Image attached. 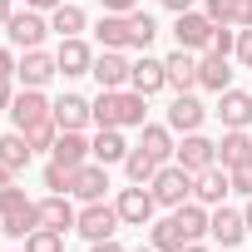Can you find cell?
I'll return each mask as SVG.
<instances>
[{
    "mask_svg": "<svg viewBox=\"0 0 252 252\" xmlns=\"http://www.w3.org/2000/svg\"><path fill=\"white\" fill-rule=\"evenodd\" d=\"M158 40V20L149 10H129V50H149Z\"/></svg>",
    "mask_w": 252,
    "mask_h": 252,
    "instance_id": "33",
    "label": "cell"
},
{
    "mask_svg": "<svg viewBox=\"0 0 252 252\" xmlns=\"http://www.w3.org/2000/svg\"><path fill=\"white\" fill-rule=\"evenodd\" d=\"M119 227H124V222H119V208L104 203V198H99V203H84V208H79V222H74V232H79L84 242H104V237H114Z\"/></svg>",
    "mask_w": 252,
    "mask_h": 252,
    "instance_id": "6",
    "label": "cell"
},
{
    "mask_svg": "<svg viewBox=\"0 0 252 252\" xmlns=\"http://www.w3.org/2000/svg\"><path fill=\"white\" fill-rule=\"evenodd\" d=\"M25 139H30V149H35V154H40V149H55L60 124H55V119H45V124H35V129H25Z\"/></svg>",
    "mask_w": 252,
    "mask_h": 252,
    "instance_id": "37",
    "label": "cell"
},
{
    "mask_svg": "<svg viewBox=\"0 0 252 252\" xmlns=\"http://www.w3.org/2000/svg\"><path fill=\"white\" fill-rule=\"evenodd\" d=\"M15 64H20L15 50H0V79H15Z\"/></svg>",
    "mask_w": 252,
    "mask_h": 252,
    "instance_id": "42",
    "label": "cell"
},
{
    "mask_svg": "<svg viewBox=\"0 0 252 252\" xmlns=\"http://www.w3.org/2000/svg\"><path fill=\"white\" fill-rule=\"evenodd\" d=\"M208 50H213V55H227V60H232V50H237V30H232V25H218V30H213V45H208Z\"/></svg>",
    "mask_w": 252,
    "mask_h": 252,
    "instance_id": "39",
    "label": "cell"
},
{
    "mask_svg": "<svg viewBox=\"0 0 252 252\" xmlns=\"http://www.w3.org/2000/svg\"><path fill=\"white\" fill-rule=\"evenodd\" d=\"M163 10H173V15H183V10H198V0H163Z\"/></svg>",
    "mask_w": 252,
    "mask_h": 252,
    "instance_id": "45",
    "label": "cell"
},
{
    "mask_svg": "<svg viewBox=\"0 0 252 252\" xmlns=\"http://www.w3.org/2000/svg\"><path fill=\"white\" fill-rule=\"evenodd\" d=\"M35 227H40V203L25 188H5V193H0V232L25 242Z\"/></svg>",
    "mask_w": 252,
    "mask_h": 252,
    "instance_id": "1",
    "label": "cell"
},
{
    "mask_svg": "<svg viewBox=\"0 0 252 252\" xmlns=\"http://www.w3.org/2000/svg\"><path fill=\"white\" fill-rule=\"evenodd\" d=\"M227 193H232V173H227L222 163H213V168L193 173V198H198L203 208H218V203H227Z\"/></svg>",
    "mask_w": 252,
    "mask_h": 252,
    "instance_id": "16",
    "label": "cell"
},
{
    "mask_svg": "<svg viewBox=\"0 0 252 252\" xmlns=\"http://www.w3.org/2000/svg\"><path fill=\"white\" fill-rule=\"evenodd\" d=\"M20 252H64V232H55V227H35V232L25 237Z\"/></svg>",
    "mask_w": 252,
    "mask_h": 252,
    "instance_id": "35",
    "label": "cell"
},
{
    "mask_svg": "<svg viewBox=\"0 0 252 252\" xmlns=\"http://www.w3.org/2000/svg\"><path fill=\"white\" fill-rule=\"evenodd\" d=\"M25 5H30V10H45V15H50L55 5H64V0H25Z\"/></svg>",
    "mask_w": 252,
    "mask_h": 252,
    "instance_id": "47",
    "label": "cell"
},
{
    "mask_svg": "<svg viewBox=\"0 0 252 252\" xmlns=\"http://www.w3.org/2000/svg\"><path fill=\"white\" fill-rule=\"evenodd\" d=\"M89 104H94V129H119V89H99Z\"/></svg>",
    "mask_w": 252,
    "mask_h": 252,
    "instance_id": "34",
    "label": "cell"
},
{
    "mask_svg": "<svg viewBox=\"0 0 252 252\" xmlns=\"http://www.w3.org/2000/svg\"><path fill=\"white\" fill-rule=\"evenodd\" d=\"M94 45L84 40V35H74V40H60V50H55V60H60V74L64 79H79V74H89L94 69Z\"/></svg>",
    "mask_w": 252,
    "mask_h": 252,
    "instance_id": "14",
    "label": "cell"
},
{
    "mask_svg": "<svg viewBox=\"0 0 252 252\" xmlns=\"http://www.w3.org/2000/svg\"><path fill=\"white\" fill-rule=\"evenodd\" d=\"M50 158H55V163H64V168L89 163V139H84V129H60V139H55Z\"/></svg>",
    "mask_w": 252,
    "mask_h": 252,
    "instance_id": "22",
    "label": "cell"
},
{
    "mask_svg": "<svg viewBox=\"0 0 252 252\" xmlns=\"http://www.w3.org/2000/svg\"><path fill=\"white\" fill-rule=\"evenodd\" d=\"M149 242H154L158 252H183V247H188V237H183V227H178V218H173V213L149 222Z\"/></svg>",
    "mask_w": 252,
    "mask_h": 252,
    "instance_id": "29",
    "label": "cell"
},
{
    "mask_svg": "<svg viewBox=\"0 0 252 252\" xmlns=\"http://www.w3.org/2000/svg\"><path fill=\"white\" fill-rule=\"evenodd\" d=\"M55 124H60V129H89V124H94V104H89L84 94L64 89V94L55 99Z\"/></svg>",
    "mask_w": 252,
    "mask_h": 252,
    "instance_id": "20",
    "label": "cell"
},
{
    "mask_svg": "<svg viewBox=\"0 0 252 252\" xmlns=\"http://www.w3.org/2000/svg\"><path fill=\"white\" fill-rule=\"evenodd\" d=\"M139 149H149L158 163H168L173 158V129H168V124H144V129H139Z\"/></svg>",
    "mask_w": 252,
    "mask_h": 252,
    "instance_id": "31",
    "label": "cell"
},
{
    "mask_svg": "<svg viewBox=\"0 0 252 252\" xmlns=\"http://www.w3.org/2000/svg\"><path fill=\"white\" fill-rule=\"evenodd\" d=\"M129 69H134V60L124 55V50H99L89 74H94L99 89H129Z\"/></svg>",
    "mask_w": 252,
    "mask_h": 252,
    "instance_id": "11",
    "label": "cell"
},
{
    "mask_svg": "<svg viewBox=\"0 0 252 252\" xmlns=\"http://www.w3.org/2000/svg\"><path fill=\"white\" fill-rule=\"evenodd\" d=\"M242 222H247V232H252V198H247V208H242Z\"/></svg>",
    "mask_w": 252,
    "mask_h": 252,
    "instance_id": "51",
    "label": "cell"
},
{
    "mask_svg": "<svg viewBox=\"0 0 252 252\" xmlns=\"http://www.w3.org/2000/svg\"><path fill=\"white\" fill-rule=\"evenodd\" d=\"M5 114H10L15 129L25 134V129H35V124L55 119V99H45V89H20V94H15V104H10Z\"/></svg>",
    "mask_w": 252,
    "mask_h": 252,
    "instance_id": "7",
    "label": "cell"
},
{
    "mask_svg": "<svg viewBox=\"0 0 252 252\" xmlns=\"http://www.w3.org/2000/svg\"><path fill=\"white\" fill-rule=\"evenodd\" d=\"M129 89H139V94H158V89H168V69H163V60H154L149 50L134 60V69H129Z\"/></svg>",
    "mask_w": 252,
    "mask_h": 252,
    "instance_id": "19",
    "label": "cell"
},
{
    "mask_svg": "<svg viewBox=\"0 0 252 252\" xmlns=\"http://www.w3.org/2000/svg\"><path fill=\"white\" fill-rule=\"evenodd\" d=\"M173 218H178V227H183L188 242H203V237H208V218H213V208H203L198 198H188V203L173 208Z\"/></svg>",
    "mask_w": 252,
    "mask_h": 252,
    "instance_id": "26",
    "label": "cell"
},
{
    "mask_svg": "<svg viewBox=\"0 0 252 252\" xmlns=\"http://www.w3.org/2000/svg\"><path fill=\"white\" fill-rule=\"evenodd\" d=\"M89 252H124L119 237H104V242H89Z\"/></svg>",
    "mask_w": 252,
    "mask_h": 252,
    "instance_id": "46",
    "label": "cell"
},
{
    "mask_svg": "<svg viewBox=\"0 0 252 252\" xmlns=\"http://www.w3.org/2000/svg\"><path fill=\"white\" fill-rule=\"evenodd\" d=\"M252 158V129H222V139H218V163L222 168H237V163H247Z\"/></svg>",
    "mask_w": 252,
    "mask_h": 252,
    "instance_id": "25",
    "label": "cell"
},
{
    "mask_svg": "<svg viewBox=\"0 0 252 252\" xmlns=\"http://www.w3.org/2000/svg\"><path fill=\"white\" fill-rule=\"evenodd\" d=\"M149 124V94L119 89V129H144Z\"/></svg>",
    "mask_w": 252,
    "mask_h": 252,
    "instance_id": "28",
    "label": "cell"
},
{
    "mask_svg": "<svg viewBox=\"0 0 252 252\" xmlns=\"http://www.w3.org/2000/svg\"><path fill=\"white\" fill-rule=\"evenodd\" d=\"M129 139H124V129H99L94 139H89V158H99V163H124L129 158Z\"/></svg>",
    "mask_w": 252,
    "mask_h": 252,
    "instance_id": "23",
    "label": "cell"
},
{
    "mask_svg": "<svg viewBox=\"0 0 252 252\" xmlns=\"http://www.w3.org/2000/svg\"><path fill=\"white\" fill-rule=\"evenodd\" d=\"M5 35H10L15 50H40L45 35H55V30H50V15H45V10H30V5H25V10H15V15L5 20Z\"/></svg>",
    "mask_w": 252,
    "mask_h": 252,
    "instance_id": "3",
    "label": "cell"
},
{
    "mask_svg": "<svg viewBox=\"0 0 252 252\" xmlns=\"http://www.w3.org/2000/svg\"><path fill=\"white\" fill-rule=\"evenodd\" d=\"M99 5H104L109 15H129V10H139V0H99Z\"/></svg>",
    "mask_w": 252,
    "mask_h": 252,
    "instance_id": "43",
    "label": "cell"
},
{
    "mask_svg": "<svg viewBox=\"0 0 252 252\" xmlns=\"http://www.w3.org/2000/svg\"><path fill=\"white\" fill-rule=\"evenodd\" d=\"M30 158H35V149H30V139L15 129V134H0V163H5L10 173H20V168H30Z\"/></svg>",
    "mask_w": 252,
    "mask_h": 252,
    "instance_id": "30",
    "label": "cell"
},
{
    "mask_svg": "<svg viewBox=\"0 0 252 252\" xmlns=\"http://www.w3.org/2000/svg\"><path fill=\"white\" fill-rule=\"evenodd\" d=\"M227 173H232V193L252 198V158H247V163H237V168H227Z\"/></svg>",
    "mask_w": 252,
    "mask_h": 252,
    "instance_id": "40",
    "label": "cell"
},
{
    "mask_svg": "<svg viewBox=\"0 0 252 252\" xmlns=\"http://www.w3.org/2000/svg\"><path fill=\"white\" fill-rule=\"evenodd\" d=\"M232 60H237L242 69H252V30H237V50H232Z\"/></svg>",
    "mask_w": 252,
    "mask_h": 252,
    "instance_id": "41",
    "label": "cell"
},
{
    "mask_svg": "<svg viewBox=\"0 0 252 252\" xmlns=\"http://www.w3.org/2000/svg\"><path fill=\"white\" fill-rule=\"evenodd\" d=\"M213 114L222 119V129H252V89H222Z\"/></svg>",
    "mask_w": 252,
    "mask_h": 252,
    "instance_id": "13",
    "label": "cell"
},
{
    "mask_svg": "<svg viewBox=\"0 0 252 252\" xmlns=\"http://www.w3.org/2000/svg\"><path fill=\"white\" fill-rule=\"evenodd\" d=\"M173 163H183L188 173L213 168V163H218V139H203V129H198V134H183L178 149H173Z\"/></svg>",
    "mask_w": 252,
    "mask_h": 252,
    "instance_id": "9",
    "label": "cell"
},
{
    "mask_svg": "<svg viewBox=\"0 0 252 252\" xmlns=\"http://www.w3.org/2000/svg\"><path fill=\"white\" fill-rule=\"evenodd\" d=\"M208 237H213L222 252L242 247V237H247V222H242V213H237V208H227V203H218V208H213V218H208Z\"/></svg>",
    "mask_w": 252,
    "mask_h": 252,
    "instance_id": "10",
    "label": "cell"
},
{
    "mask_svg": "<svg viewBox=\"0 0 252 252\" xmlns=\"http://www.w3.org/2000/svg\"><path fill=\"white\" fill-rule=\"evenodd\" d=\"M139 252H158V247H154V242H149V247H139Z\"/></svg>",
    "mask_w": 252,
    "mask_h": 252,
    "instance_id": "52",
    "label": "cell"
},
{
    "mask_svg": "<svg viewBox=\"0 0 252 252\" xmlns=\"http://www.w3.org/2000/svg\"><path fill=\"white\" fill-rule=\"evenodd\" d=\"M35 203H40V227L74 232V222H79V208L69 203V193H45V198H35Z\"/></svg>",
    "mask_w": 252,
    "mask_h": 252,
    "instance_id": "17",
    "label": "cell"
},
{
    "mask_svg": "<svg viewBox=\"0 0 252 252\" xmlns=\"http://www.w3.org/2000/svg\"><path fill=\"white\" fill-rule=\"evenodd\" d=\"M149 193H154V203H158V208H168V213H173L178 203H188V198H193V173H188L183 163H173V158H168V163L154 173Z\"/></svg>",
    "mask_w": 252,
    "mask_h": 252,
    "instance_id": "2",
    "label": "cell"
},
{
    "mask_svg": "<svg viewBox=\"0 0 252 252\" xmlns=\"http://www.w3.org/2000/svg\"><path fill=\"white\" fill-rule=\"evenodd\" d=\"M15 94H20V89H15V79H0V109H10V104H15Z\"/></svg>",
    "mask_w": 252,
    "mask_h": 252,
    "instance_id": "44",
    "label": "cell"
},
{
    "mask_svg": "<svg viewBox=\"0 0 252 252\" xmlns=\"http://www.w3.org/2000/svg\"><path fill=\"white\" fill-rule=\"evenodd\" d=\"M5 188H15V173H10L5 163H0V193H5Z\"/></svg>",
    "mask_w": 252,
    "mask_h": 252,
    "instance_id": "48",
    "label": "cell"
},
{
    "mask_svg": "<svg viewBox=\"0 0 252 252\" xmlns=\"http://www.w3.org/2000/svg\"><path fill=\"white\" fill-rule=\"evenodd\" d=\"M55 74H60V60H55L45 45H40V50H20V64H15L20 89H45Z\"/></svg>",
    "mask_w": 252,
    "mask_h": 252,
    "instance_id": "8",
    "label": "cell"
},
{
    "mask_svg": "<svg viewBox=\"0 0 252 252\" xmlns=\"http://www.w3.org/2000/svg\"><path fill=\"white\" fill-rule=\"evenodd\" d=\"M183 252H213V247H208V242H188Z\"/></svg>",
    "mask_w": 252,
    "mask_h": 252,
    "instance_id": "50",
    "label": "cell"
},
{
    "mask_svg": "<svg viewBox=\"0 0 252 252\" xmlns=\"http://www.w3.org/2000/svg\"><path fill=\"white\" fill-rule=\"evenodd\" d=\"M203 119H208V104H203L198 94H173L163 124H168L173 134H198V129H203Z\"/></svg>",
    "mask_w": 252,
    "mask_h": 252,
    "instance_id": "12",
    "label": "cell"
},
{
    "mask_svg": "<svg viewBox=\"0 0 252 252\" xmlns=\"http://www.w3.org/2000/svg\"><path fill=\"white\" fill-rule=\"evenodd\" d=\"M114 208H119V222H124V227H149V222H154V213H158V203H154L149 183H129V188H119Z\"/></svg>",
    "mask_w": 252,
    "mask_h": 252,
    "instance_id": "5",
    "label": "cell"
},
{
    "mask_svg": "<svg viewBox=\"0 0 252 252\" xmlns=\"http://www.w3.org/2000/svg\"><path fill=\"white\" fill-rule=\"evenodd\" d=\"M213 15L208 10H183V15H173V45L178 50H193V55H203L208 45H213Z\"/></svg>",
    "mask_w": 252,
    "mask_h": 252,
    "instance_id": "4",
    "label": "cell"
},
{
    "mask_svg": "<svg viewBox=\"0 0 252 252\" xmlns=\"http://www.w3.org/2000/svg\"><path fill=\"white\" fill-rule=\"evenodd\" d=\"M50 30H55L60 40H74V35H84V30H89V15H84V5H79V0H64V5H55V10H50Z\"/></svg>",
    "mask_w": 252,
    "mask_h": 252,
    "instance_id": "24",
    "label": "cell"
},
{
    "mask_svg": "<svg viewBox=\"0 0 252 252\" xmlns=\"http://www.w3.org/2000/svg\"><path fill=\"white\" fill-rule=\"evenodd\" d=\"M163 69H168V89H173V94H193V89H198V55H193V50L163 55Z\"/></svg>",
    "mask_w": 252,
    "mask_h": 252,
    "instance_id": "18",
    "label": "cell"
},
{
    "mask_svg": "<svg viewBox=\"0 0 252 252\" xmlns=\"http://www.w3.org/2000/svg\"><path fill=\"white\" fill-rule=\"evenodd\" d=\"M94 40H99V50H129V15H99L94 20Z\"/></svg>",
    "mask_w": 252,
    "mask_h": 252,
    "instance_id": "27",
    "label": "cell"
},
{
    "mask_svg": "<svg viewBox=\"0 0 252 252\" xmlns=\"http://www.w3.org/2000/svg\"><path fill=\"white\" fill-rule=\"evenodd\" d=\"M15 15V5H10V0H0V30H5V20Z\"/></svg>",
    "mask_w": 252,
    "mask_h": 252,
    "instance_id": "49",
    "label": "cell"
},
{
    "mask_svg": "<svg viewBox=\"0 0 252 252\" xmlns=\"http://www.w3.org/2000/svg\"><path fill=\"white\" fill-rule=\"evenodd\" d=\"M198 89H208V94L232 89V64H227V55H213V50L198 55Z\"/></svg>",
    "mask_w": 252,
    "mask_h": 252,
    "instance_id": "21",
    "label": "cell"
},
{
    "mask_svg": "<svg viewBox=\"0 0 252 252\" xmlns=\"http://www.w3.org/2000/svg\"><path fill=\"white\" fill-rule=\"evenodd\" d=\"M158 168H163V163H158L149 149H139V144L129 149V158H124V173H129V183H154Z\"/></svg>",
    "mask_w": 252,
    "mask_h": 252,
    "instance_id": "32",
    "label": "cell"
},
{
    "mask_svg": "<svg viewBox=\"0 0 252 252\" xmlns=\"http://www.w3.org/2000/svg\"><path fill=\"white\" fill-rule=\"evenodd\" d=\"M227 25L232 30H252V0H227Z\"/></svg>",
    "mask_w": 252,
    "mask_h": 252,
    "instance_id": "38",
    "label": "cell"
},
{
    "mask_svg": "<svg viewBox=\"0 0 252 252\" xmlns=\"http://www.w3.org/2000/svg\"><path fill=\"white\" fill-rule=\"evenodd\" d=\"M104 193H109V163H99V158L79 163V168H74V188H69V198H79V203H99Z\"/></svg>",
    "mask_w": 252,
    "mask_h": 252,
    "instance_id": "15",
    "label": "cell"
},
{
    "mask_svg": "<svg viewBox=\"0 0 252 252\" xmlns=\"http://www.w3.org/2000/svg\"><path fill=\"white\" fill-rule=\"evenodd\" d=\"M40 178H45V188H50V193H69V188H74V168H64V163H55V158L45 163V173H40Z\"/></svg>",
    "mask_w": 252,
    "mask_h": 252,
    "instance_id": "36",
    "label": "cell"
}]
</instances>
